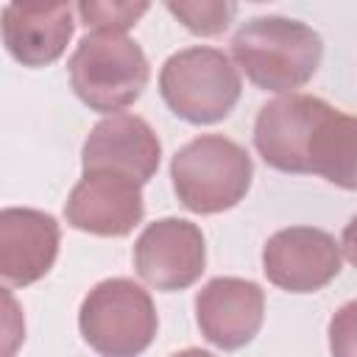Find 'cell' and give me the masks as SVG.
<instances>
[{"label": "cell", "mask_w": 357, "mask_h": 357, "mask_svg": "<svg viewBox=\"0 0 357 357\" xmlns=\"http://www.w3.org/2000/svg\"><path fill=\"white\" fill-rule=\"evenodd\" d=\"M167 11L178 17L187 31L201 36H215L226 31L231 17L237 14V6L220 0H201V3H167Z\"/></svg>", "instance_id": "15"}, {"label": "cell", "mask_w": 357, "mask_h": 357, "mask_svg": "<svg viewBox=\"0 0 357 357\" xmlns=\"http://www.w3.org/2000/svg\"><path fill=\"white\" fill-rule=\"evenodd\" d=\"M142 215V184L114 170H86L64 204L67 223L98 237H123Z\"/></svg>", "instance_id": "8"}, {"label": "cell", "mask_w": 357, "mask_h": 357, "mask_svg": "<svg viewBox=\"0 0 357 357\" xmlns=\"http://www.w3.org/2000/svg\"><path fill=\"white\" fill-rule=\"evenodd\" d=\"M304 173L324 176L329 184L357 190V117L329 106L307 142Z\"/></svg>", "instance_id": "14"}, {"label": "cell", "mask_w": 357, "mask_h": 357, "mask_svg": "<svg viewBox=\"0 0 357 357\" xmlns=\"http://www.w3.org/2000/svg\"><path fill=\"white\" fill-rule=\"evenodd\" d=\"M206 265L204 234L184 218H162L142 229L134 243V268L151 287L173 293L190 287Z\"/></svg>", "instance_id": "6"}, {"label": "cell", "mask_w": 357, "mask_h": 357, "mask_svg": "<svg viewBox=\"0 0 357 357\" xmlns=\"http://www.w3.org/2000/svg\"><path fill=\"white\" fill-rule=\"evenodd\" d=\"M170 357H215V354H209V351H204V349H184V351H176V354H170Z\"/></svg>", "instance_id": "19"}, {"label": "cell", "mask_w": 357, "mask_h": 357, "mask_svg": "<svg viewBox=\"0 0 357 357\" xmlns=\"http://www.w3.org/2000/svg\"><path fill=\"white\" fill-rule=\"evenodd\" d=\"M148 11V3H81V22L98 33H126Z\"/></svg>", "instance_id": "16"}, {"label": "cell", "mask_w": 357, "mask_h": 357, "mask_svg": "<svg viewBox=\"0 0 357 357\" xmlns=\"http://www.w3.org/2000/svg\"><path fill=\"white\" fill-rule=\"evenodd\" d=\"M240 73L218 47H184L159 70V92L170 112L192 126H209L234 109L240 100Z\"/></svg>", "instance_id": "4"}, {"label": "cell", "mask_w": 357, "mask_h": 357, "mask_svg": "<svg viewBox=\"0 0 357 357\" xmlns=\"http://www.w3.org/2000/svg\"><path fill=\"white\" fill-rule=\"evenodd\" d=\"M73 28L70 3H8L3 8V45L22 67L53 64Z\"/></svg>", "instance_id": "13"}, {"label": "cell", "mask_w": 357, "mask_h": 357, "mask_svg": "<svg viewBox=\"0 0 357 357\" xmlns=\"http://www.w3.org/2000/svg\"><path fill=\"white\" fill-rule=\"evenodd\" d=\"M262 271L287 293H315L340 273V245L315 226H290L268 237Z\"/></svg>", "instance_id": "7"}, {"label": "cell", "mask_w": 357, "mask_h": 357, "mask_svg": "<svg viewBox=\"0 0 357 357\" xmlns=\"http://www.w3.org/2000/svg\"><path fill=\"white\" fill-rule=\"evenodd\" d=\"M195 318L201 335L223 349L237 351L254 340L265 318V293L251 279L218 276L195 296Z\"/></svg>", "instance_id": "9"}, {"label": "cell", "mask_w": 357, "mask_h": 357, "mask_svg": "<svg viewBox=\"0 0 357 357\" xmlns=\"http://www.w3.org/2000/svg\"><path fill=\"white\" fill-rule=\"evenodd\" d=\"M70 86L92 112H120L148 86L151 67L126 33H86L67 61Z\"/></svg>", "instance_id": "3"}, {"label": "cell", "mask_w": 357, "mask_h": 357, "mask_svg": "<svg viewBox=\"0 0 357 357\" xmlns=\"http://www.w3.org/2000/svg\"><path fill=\"white\" fill-rule=\"evenodd\" d=\"M254 165L243 145L220 134H201L176 151L170 178L178 201L198 215L237 206L251 187Z\"/></svg>", "instance_id": "2"}, {"label": "cell", "mask_w": 357, "mask_h": 357, "mask_svg": "<svg viewBox=\"0 0 357 357\" xmlns=\"http://www.w3.org/2000/svg\"><path fill=\"white\" fill-rule=\"evenodd\" d=\"M332 357H357V301L343 304L329 321Z\"/></svg>", "instance_id": "17"}, {"label": "cell", "mask_w": 357, "mask_h": 357, "mask_svg": "<svg viewBox=\"0 0 357 357\" xmlns=\"http://www.w3.org/2000/svg\"><path fill=\"white\" fill-rule=\"evenodd\" d=\"M59 223L53 215L25 206L0 212V276L6 287L39 282L59 257Z\"/></svg>", "instance_id": "11"}, {"label": "cell", "mask_w": 357, "mask_h": 357, "mask_svg": "<svg viewBox=\"0 0 357 357\" xmlns=\"http://www.w3.org/2000/svg\"><path fill=\"white\" fill-rule=\"evenodd\" d=\"M231 56L248 81L265 92L293 95L304 86L324 56L321 36L290 17H254L231 39Z\"/></svg>", "instance_id": "1"}, {"label": "cell", "mask_w": 357, "mask_h": 357, "mask_svg": "<svg viewBox=\"0 0 357 357\" xmlns=\"http://www.w3.org/2000/svg\"><path fill=\"white\" fill-rule=\"evenodd\" d=\"M340 248H343L346 259L357 268V215L346 223V229H343V240H340Z\"/></svg>", "instance_id": "18"}, {"label": "cell", "mask_w": 357, "mask_h": 357, "mask_svg": "<svg viewBox=\"0 0 357 357\" xmlns=\"http://www.w3.org/2000/svg\"><path fill=\"white\" fill-rule=\"evenodd\" d=\"M78 326L100 357H139L156 337V307L134 279H103L81 301Z\"/></svg>", "instance_id": "5"}, {"label": "cell", "mask_w": 357, "mask_h": 357, "mask_svg": "<svg viewBox=\"0 0 357 357\" xmlns=\"http://www.w3.org/2000/svg\"><path fill=\"white\" fill-rule=\"evenodd\" d=\"M162 145L153 128L137 114H109L86 137L81 165L86 170H114L145 184L159 170Z\"/></svg>", "instance_id": "12"}, {"label": "cell", "mask_w": 357, "mask_h": 357, "mask_svg": "<svg viewBox=\"0 0 357 357\" xmlns=\"http://www.w3.org/2000/svg\"><path fill=\"white\" fill-rule=\"evenodd\" d=\"M326 109V100L298 92L268 100L254 123V145L259 156L282 173H304L307 142Z\"/></svg>", "instance_id": "10"}]
</instances>
